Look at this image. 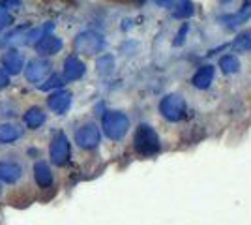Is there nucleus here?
I'll use <instances>...</instances> for the list:
<instances>
[{
    "mask_svg": "<svg viewBox=\"0 0 251 225\" xmlns=\"http://www.w3.org/2000/svg\"><path fill=\"white\" fill-rule=\"evenodd\" d=\"M101 126H103L105 135L109 139L120 141L129 129V118L126 117L124 113H120V111H109V113L103 115Z\"/></svg>",
    "mask_w": 251,
    "mask_h": 225,
    "instance_id": "nucleus-1",
    "label": "nucleus"
},
{
    "mask_svg": "<svg viewBox=\"0 0 251 225\" xmlns=\"http://www.w3.org/2000/svg\"><path fill=\"white\" fill-rule=\"evenodd\" d=\"M135 150L143 156H154L159 152V137L148 124H141L135 131Z\"/></svg>",
    "mask_w": 251,
    "mask_h": 225,
    "instance_id": "nucleus-2",
    "label": "nucleus"
},
{
    "mask_svg": "<svg viewBox=\"0 0 251 225\" xmlns=\"http://www.w3.org/2000/svg\"><path fill=\"white\" fill-rule=\"evenodd\" d=\"M186 109H188V105H186L184 98L178 96V94H167L159 101V113L171 122L182 120L186 115Z\"/></svg>",
    "mask_w": 251,
    "mask_h": 225,
    "instance_id": "nucleus-3",
    "label": "nucleus"
},
{
    "mask_svg": "<svg viewBox=\"0 0 251 225\" xmlns=\"http://www.w3.org/2000/svg\"><path fill=\"white\" fill-rule=\"evenodd\" d=\"M75 51L83 54H96L100 53L105 47V40L100 32H94V30H86V32H81L77 38H75Z\"/></svg>",
    "mask_w": 251,
    "mask_h": 225,
    "instance_id": "nucleus-4",
    "label": "nucleus"
},
{
    "mask_svg": "<svg viewBox=\"0 0 251 225\" xmlns=\"http://www.w3.org/2000/svg\"><path fill=\"white\" fill-rule=\"evenodd\" d=\"M100 139H101V133L96 124H84L83 128H79L75 133V143L86 150L96 149L100 145Z\"/></svg>",
    "mask_w": 251,
    "mask_h": 225,
    "instance_id": "nucleus-5",
    "label": "nucleus"
},
{
    "mask_svg": "<svg viewBox=\"0 0 251 225\" xmlns=\"http://www.w3.org/2000/svg\"><path fill=\"white\" fill-rule=\"evenodd\" d=\"M49 156H51V161L54 165H66L68 163V160H70V141L64 133H58L51 141Z\"/></svg>",
    "mask_w": 251,
    "mask_h": 225,
    "instance_id": "nucleus-6",
    "label": "nucleus"
},
{
    "mask_svg": "<svg viewBox=\"0 0 251 225\" xmlns=\"http://www.w3.org/2000/svg\"><path fill=\"white\" fill-rule=\"evenodd\" d=\"M51 75V64L45 62V60H30L28 66H26V79L30 83H40L42 85L43 81Z\"/></svg>",
    "mask_w": 251,
    "mask_h": 225,
    "instance_id": "nucleus-7",
    "label": "nucleus"
},
{
    "mask_svg": "<svg viewBox=\"0 0 251 225\" xmlns=\"http://www.w3.org/2000/svg\"><path fill=\"white\" fill-rule=\"evenodd\" d=\"M2 66H4V72L11 75L21 74V70L25 68V58L17 49H10L8 53L2 54Z\"/></svg>",
    "mask_w": 251,
    "mask_h": 225,
    "instance_id": "nucleus-8",
    "label": "nucleus"
},
{
    "mask_svg": "<svg viewBox=\"0 0 251 225\" xmlns=\"http://www.w3.org/2000/svg\"><path fill=\"white\" fill-rule=\"evenodd\" d=\"M47 105L51 111L54 113H58V115H64L70 105H72V94L70 92H66V90H56V92H52L49 100H47Z\"/></svg>",
    "mask_w": 251,
    "mask_h": 225,
    "instance_id": "nucleus-9",
    "label": "nucleus"
},
{
    "mask_svg": "<svg viewBox=\"0 0 251 225\" xmlns=\"http://www.w3.org/2000/svg\"><path fill=\"white\" fill-rule=\"evenodd\" d=\"M84 64L77 56H68L64 62V79L66 81H77L84 75Z\"/></svg>",
    "mask_w": 251,
    "mask_h": 225,
    "instance_id": "nucleus-10",
    "label": "nucleus"
},
{
    "mask_svg": "<svg viewBox=\"0 0 251 225\" xmlns=\"http://www.w3.org/2000/svg\"><path fill=\"white\" fill-rule=\"evenodd\" d=\"M21 165L13 163V161H0V180L2 182L13 184L21 178Z\"/></svg>",
    "mask_w": 251,
    "mask_h": 225,
    "instance_id": "nucleus-11",
    "label": "nucleus"
},
{
    "mask_svg": "<svg viewBox=\"0 0 251 225\" xmlns=\"http://www.w3.org/2000/svg\"><path fill=\"white\" fill-rule=\"evenodd\" d=\"M36 49L42 54H54L62 49V40L56 36H51V34H45L42 40L36 43Z\"/></svg>",
    "mask_w": 251,
    "mask_h": 225,
    "instance_id": "nucleus-12",
    "label": "nucleus"
},
{
    "mask_svg": "<svg viewBox=\"0 0 251 225\" xmlns=\"http://www.w3.org/2000/svg\"><path fill=\"white\" fill-rule=\"evenodd\" d=\"M34 178L40 188H49L52 184V173L45 161H38L34 165Z\"/></svg>",
    "mask_w": 251,
    "mask_h": 225,
    "instance_id": "nucleus-13",
    "label": "nucleus"
},
{
    "mask_svg": "<svg viewBox=\"0 0 251 225\" xmlns=\"http://www.w3.org/2000/svg\"><path fill=\"white\" fill-rule=\"evenodd\" d=\"M214 75H216L214 66H204V68H201L199 72L193 75V85L197 86V88H201V90H204L214 81Z\"/></svg>",
    "mask_w": 251,
    "mask_h": 225,
    "instance_id": "nucleus-14",
    "label": "nucleus"
},
{
    "mask_svg": "<svg viewBox=\"0 0 251 225\" xmlns=\"http://www.w3.org/2000/svg\"><path fill=\"white\" fill-rule=\"evenodd\" d=\"M23 129L17 124H2L0 126V143L2 145H10L13 141L21 139Z\"/></svg>",
    "mask_w": 251,
    "mask_h": 225,
    "instance_id": "nucleus-15",
    "label": "nucleus"
},
{
    "mask_svg": "<svg viewBox=\"0 0 251 225\" xmlns=\"http://www.w3.org/2000/svg\"><path fill=\"white\" fill-rule=\"evenodd\" d=\"M45 122V115L40 107H30L25 113V124L30 129H38Z\"/></svg>",
    "mask_w": 251,
    "mask_h": 225,
    "instance_id": "nucleus-16",
    "label": "nucleus"
},
{
    "mask_svg": "<svg viewBox=\"0 0 251 225\" xmlns=\"http://www.w3.org/2000/svg\"><path fill=\"white\" fill-rule=\"evenodd\" d=\"M220 68L223 70V74H236L238 70H240V60H238V56H234V54H227V56H223L220 60Z\"/></svg>",
    "mask_w": 251,
    "mask_h": 225,
    "instance_id": "nucleus-17",
    "label": "nucleus"
},
{
    "mask_svg": "<svg viewBox=\"0 0 251 225\" xmlns=\"http://www.w3.org/2000/svg\"><path fill=\"white\" fill-rule=\"evenodd\" d=\"M96 68H98V74L100 75H111L113 70H115V58L111 54H105L101 58H98Z\"/></svg>",
    "mask_w": 251,
    "mask_h": 225,
    "instance_id": "nucleus-18",
    "label": "nucleus"
},
{
    "mask_svg": "<svg viewBox=\"0 0 251 225\" xmlns=\"http://www.w3.org/2000/svg\"><path fill=\"white\" fill-rule=\"evenodd\" d=\"M173 15L178 17V19H188V17H191L193 15V2L191 0H178L176 10H175Z\"/></svg>",
    "mask_w": 251,
    "mask_h": 225,
    "instance_id": "nucleus-19",
    "label": "nucleus"
},
{
    "mask_svg": "<svg viewBox=\"0 0 251 225\" xmlns=\"http://www.w3.org/2000/svg\"><path fill=\"white\" fill-rule=\"evenodd\" d=\"M250 15H251V2H248V4L242 6V10L238 11L234 17H229V19H227V21H230V23H227V25H229V26H238V25L246 21Z\"/></svg>",
    "mask_w": 251,
    "mask_h": 225,
    "instance_id": "nucleus-20",
    "label": "nucleus"
},
{
    "mask_svg": "<svg viewBox=\"0 0 251 225\" xmlns=\"http://www.w3.org/2000/svg\"><path fill=\"white\" fill-rule=\"evenodd\" d=\"M232 47L236 51H250L251 49V36L250 34H240L234 42H232Z\"/></svg>",
    "mask_w": 251,
    "mask_h": 225,
    "instance_id": "nucleus-21",
    "label": "nucleus"
},
{
    "mask_svg": "<svg viewBox=\"0 0 251 225\" xmlns=\"http://www.w3.org/2000/svg\"><path fill=\"white\" fill-rule=\"evenodd\" d=\"M43 36H45V28H34V30H30L28 34H25V38H23V43L25 45H32V43H38L40 40H42Z\"/></svg>",
    "mask_w": 251,
    "mask_h": 225,
    "instance_id": "nucleus-22",
    "label": "nucleus"
},
{
    "mask_svg": "<svg viewBox=\"0 0 251 225\" xmlns=\"http://www.w3.org/2000/svg\"><path fill=\"white\" fill-rule=\"evenodd\" d=\"M62 81L64 79L60 75H51L45 83L40 85V88H42V90H51V88H56V86H62Z\"/></svg>",
    "mask_w": 251,
    "mask_h": 225,
    "instance_id": "nucleus-23",
    "label": "nucleus"
},
{
    "mask_svg": "<svg viewBox=\"0 0 251 225\" xmlns=\"http://www.w3.org/2000/svg\"><path fill=\"white\" fill-rule=\"evenodd\" d=\"M21 6V0H0V8H4L8 11H19Z\"/></svg>",
    "mask_w": 251,
    "mask_h": 225,
    "instance_id": "nucleus-24",
    "label": "nucleus"
},
{
    "mask_svg": "<svg viewBox=\"0 0 251 225\" xmlns=\"http://www.w3.org/2000/svg\"><path fill=\"white\" fill-rule=\"evenodd\" d=\"M184 34H188V23L182 25V28H180V32H178V38L175 40V45H182V42H184Z\"/></svg>",
    "mask_w": 251,
    "mask_h": 225,
    "instance_id": "nucleus-25",
    "label": "nucleus"
},
{
    "mask_svg": "<svg viewBox=\"0 0 251 225\" xmlns=\"http://www.w3.org/2000/svg\"><path fill=\"white\" fill-rule=\"evenodd\" d=\"M8 85H10V75L4 70H0V88H6Z\"/></svg>",
    "mask_w": 251,
    "mask_h": 225,
    "instance_id": "nucleus-26",
    "label": "nucleus"
},
{
    "mask_svg": "<svg viewBox=\"0 0 251 225\" xmlns=\"http://www.w3.org/2000/svg\"><path fill=\"white\" fill-rule=\"evenodd\" d=\"M156 2H157V4H159V6H165V4H167L169 0H156Z\"/></svg>",
    "mask_w": 251,
    "mask_h": 225,
    "instance_id": "nucleus-27",
    "label": "nucleus"
},
{
    "mask_svg": "<svg viewBox=\"0 0 251 225\" xmlns=\"http://www.w3.org/2000/svg\"><path fill=\"white\" fill-rule=\"evenodd\" d=\"M2 28H4V25H2V23H0V32H2Z\"/></svg>",
    "mask_w": 251,
    "mask_h": 225,
    "instance_id": "nucleus-28",
    "label": "nucleus"
},
{
    "mask_svg": "<svg viewBox=\"0 0 251 225\" xmlns=\"http://www.w3.org/2000/svg\"><path fill=\"white\" fill-rule=\"evenodd\" d=\"M0 192H2V188H0Z\"/></svg>",
    "mask_w": 251,
    "mask_h": 225,
    "instance_id": "nucleus-29",
    "label": "nucleus"
}]
</instances>
